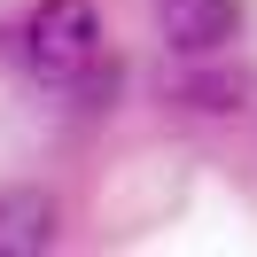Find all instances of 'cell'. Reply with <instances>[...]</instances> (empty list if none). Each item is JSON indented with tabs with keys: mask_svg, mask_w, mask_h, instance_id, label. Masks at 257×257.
<instances>
[{
	"mask_svg": "<svg viewBox=\"0 0 257 257\" xmlns=\"http://www.w3.org/2000/svg\"><path fill=\"white\" fill-rule=\"evenodd\" d=\"M24 63L55 86H78L101 63V8L94 0H39L24 24Z\"/></svg>",
	"mask_w": 257,
	"mask_h": 257,
	"instance_id": "cell-1",
	"label": "cell"
},
{
	"mask_svg": "<svg viewBox=\"0 0 257 257\" xmlns=\"http://www.w3.org/2000/svg\"><path fill=\"white\" fill-rule=\"evenodd\" d=\"M164 39H172L187 63L226 55L241 39V0H164Z\"/></svg>",
	"mask_w": 257,
	"mask_h": 257,
	"instance_id": "cell-2",
	"label": "cell"
},
{
	"mask_svg": "<svg viewBox=\"0 0 257 257\" xmlns=\"http://www.w3.org/2000/svg\"><path fill=\"white\" fill-rule=\"evenodd\" d=\"M47 241H55V195L8 187L0 195V257H39Z\"/></svg>",
	"mask_w": 257,
	"mask_h": 257,
	"instance_id": "cell-3",
	"label": "cell"
},
{
	"mask_svg": "<svg viewBox=\"0 0 257 257\" xmlns=\"http://www.w3.org/2000/svg\"><path fill=\"white\" fill-rule=\"evenodd\" d=\"M249 94H257L249 70H195V78H179V101L187 109H241Z\"/></svg>",
	"mask_w": 257,
	"mask_h": 257,
	"instance_id": "cell-4",
	"label": "cell"
}]
</instances>
